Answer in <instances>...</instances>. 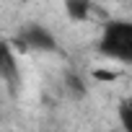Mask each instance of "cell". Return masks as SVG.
Segmentation results:
<instances>
[{
    "label": "cell",
    "instance_id": "cell-2",
    "mask_svg": "<svg viewBox=\"0 0 132 132\" xmlns=\"http://www.w3.org/2000/svg\"><path fill=\"white\" fill-rule=\"evenodd\" d=\"M11 44L18 47L21 52H57V39H54V34H52L49 29L39 26V23L23 26Z\"/></svg>",
    "mask_w": 132,
    "mask_h": 132
},
{
    "label": "cell",
    "instance_id": "cell-6",
    "mask_svg": "<svg viewBox=\"0 0 132 132\" xmlns=\"http://www.w3.org/2000/svg\"><path fill=\"white\" fill-rule=\"evenodd\" d=\"M119 119H122V127L124 129H132V122H129V98H124L119 104Z\"/></svg>",
    "mask_w": 132,
    "mask_h": 132
},
{
    "label": "cell",
    "instance_id": "cell-4",
    "mask_svg": "<svg viewBox=\"0 0 132 132\" xmlns=\"http://www.w3.org/2000/svg\"><path fill=\"white\" fill-rule=\"evenodd\" d=\"M91 11H93V3L91 0H65V13H68L70 21H88L91 18Z\"/></svg>",
    "mask_w": 132,
    "mask_h": 132
},
{
    "label": "cell",
    "instance_id": "cell-5",
    "mask_svg": "<svg viewBox=\"0 0 132 132\" xmlns=\"http://www.w3.org/2000/svg\"><path fill=\"white\" fill-rule=\"evenodd\" d=\"M65 88H68V96L70 98H83L86 96V83L78 73H68L65 75Z\"/></svg>",
    "mask_w": 132,
    "mask_h": 132
},
{
    "label": "cell",
    "instance_id": "cell-3",
    "mask_svg": "<svg viewBox=\"0 0 132 132\" xmlns=\"http://www.w3.org/2000/svg\"><path fill=\"white\" fill-rule=\"evenodd\" d=\"M0 80L11 83L13 88L18 86V62L13 54V44L0 39Z\"/></svg>",
    "mask_w": 132,
    "mask_h": 132
},
{
    "label": "cell",
    "instance_id": "cell-7",
    "mask_svg": "<svg viewBox=\"0 0 132 132\" xmlns=\"http://www.w3.org/2000/svg\"><path fill=\"white\" fill-rule=\"evenodd\" d=\"M117 75H119V73H104V70H93V78H96V80H104V83H111V80H117Z\"/></svg>",
    "mask_w": 132,
    "mask_h": 132
},
{
    "label": "cell",
    "instance_id": "cell-1",
    "mask_svg": "<svg viewBox=\"0 0 132 132\" xmlns=\"http://www.w3.org/2000/svg\"><path fill=\"white\" fill-rule=\"evenodd\" d=\"M98 52L114 62H132V23L124 18H111L104 23L98 36Z\"/></svg>",
    "mask_w": 132,
    "mask_h": 132
}]
</instances>
